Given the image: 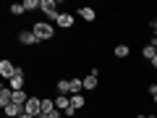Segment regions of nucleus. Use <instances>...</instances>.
I'll use <instances>...</instances> for the list:
<instances>
[{
  "label": "nucleus",
  "mask_w": 157,
  "mask_h": 118,
  "mask_svg": "<svg viewBox=\"0 0 157 118\" xmlns=\"http://www.w3.org/2000/svg\"><path fill=\"white\" fill-rule=\"evenodd\" d=\"M55 24H50V21H34L32 24V32L37 34V39L39 42H47V39H52L55 37Z\"/></svg>",
  "instance_id": "obj_1"
},
{
  "label": "nucleus",
  "mask_w": 157,
  "mask_h": 118,
  "mask_svg": "<svg viewBox=\"0 0 157 118\" xmlns=\"http://www.w3.org/2000/svg\"><path fill=\"white\" fill-rule=\"evenodd\" d=\"M39 11L45 13V21H50V24H55L58 16H60V11H58V0H42V3H39Z\"/></svg>",
  "instance_id": "obj_2"
},
{
  "label": "nucleus",
  "mask_w": 157,
  "mask_h": 118,
  "mask_svg": "<svg viewBox=\"0 0 157 118\" xmlns=\"http://www.w3.org/2000/svg\"><path fill=\"white\" fill-rule=\"evenodd\" d=\"M8 87H11L13 92L26 89V68H21V66H18V68H16V73H13V76L8 79Z\"/></svg>",
  "instance_id": "obj_3"
},
{
  "label": "nucleus",
  "mask_w": 157,
  "mask_h": 118,
  "mask_svg": "<svg viewBox=\"0 0 157 118\" xmlns=\"http://www.w3.org/2000/svg\"><path fill=\"white\" fill-rule=\"evenodd\" d=\"M16 39H18V45H24V47H34V45H39V39H37V34L32 32V26H29V29H21Z\"/></svg>",
  "instance_id": "obj_4"
},
{
  "label": "nucleus",
  "mask_w": 157,
  "mask_h": 118,
  "mask_svg": "<svg viewBox=\"0 0 157 118\" xmlns=\"http://www.w3.org/2000/svg\"><path fill=\"white\" fill-rule=\"evenodd\" d=\"M73 21H76V18H73V13H68V11H60V16H58V21H55V26L58 29H73Z\"/></svg>",
  "instance_id": "obj_5"
},
{
  "label": "nucleus",
  "mask_w": 157,
  "mask_h": 118,
  "mask_svg": "<svg viewBox=\"0 0 157 118\" xmlns=\"http://www.w3.org/2000/svg\"><path fill=\"white\" fill-rule=\"evenodd\" d=\"M16 68H18V66H13V61L3 58V61H0V76H3V79L8 81V79H11L13 73H16Z\"/></svg>",
  "instance_id": "obj_6"
},
{
  "label": "nucleus",
  "mask_w": 157,
  "mask_h": 118,
  "mask_svg": "<svg viewBox=\"0 0 157 118\" xmlns=\"http://www.w3.org/2000/svg\"><path fill=\"white\" fill-rule=\"evenodd\" d=\"M113 55H115V58H118V61H126V58H128V55H131V47H128V45H126V42H118V45H115V47H113Z\"/></svg>",
  "instance_id": "obj_7"
},
{
  "label": "nucleus",
  "mask_w": 157,
  "mask_h": 118,
  "mask_svg": "<svg viewBox=\"0 0 157 118\" xmlns=\"http://www.w3.org/2000/svg\"><path fill=\"white\" fill-rule=\"evenodd\" d=\"M3 113H6V118H21L26 110H24V105H16V102H11V105H8Z\"/></svg>",
  "instance_id": "obj_8"
},
{
  "label": "nucleus",
  "mask_w": 157,
  "mask_h": 118,
  "mask_svg": "<svg viewBox=\"0 0 157 118\" xmlns=\"http://www.w3.org/2000/svg\"><path fill=\"white\" fill-rule=\"evenodd\" d=\"M78 16H81V18H84V21L86 24H92V21H94V18H97V11H94V8H89V6H81V8H78Z\"/></svg>",
  "instance_id": "obj_9"
},
{
  "label": "nucleus",
  "mask_w": 157,
  "mask_h": 118,
  "mask_svg": "<svg viewBox=\"0 0 157 118\" xmlns=\"http://www.w3.org/2000/svg\"><path fill=\"white\" fill-rule=\"evenodd\" d=\"M55 108L66 113L68 108H71V95H55Z\"/></svg>",
  "instance_id": "obj_10"
},
{
  "label": "nucleus",
  "mask_w": 157,
  "mask_h": 118,
  "mask_svg": "<svg viewBox=\"0 0 157 118\" xmlns=\"http://www.w3.org/2000/svg\"><path fill=\"white\" fill-rule=\"evenodd\" d=\"M55 89H58V95H71V79H58Z\"/></svg>",
  "instance_id": "obj_11"
},
{
  "label": "nucleus",
  "mask_w": 157,
  "mask_h": 118,
  "mask_svg": "<svg viewBox=\"0 0 157 118\" xmlns=\"http://www.w3.org/2000/svg\"><path fill=\"white\" fill-rule=\"evenodd\" d=\"M52 110H58L55 97H42V113H39V116H47V113H52Z\"/></svg>",
  "instance_id": "obj_12"
},
{
  "label": "nucleus",
  "mask_w": 157,
  "mask_h": 118,
  "mask_svg": "<svg viewBox=\"0 0 157 118\" xmlns=\"http://www.w3.org/2000/svg\"><path fill=\"white\" fill-rule=\"evenodd\" d=\"M71 105L76 108V110H81V108L86 105V97L81 95V92H78V95H71Z\"/></svg>",
  "instance_id": "obj_13"
},
{
  "label": "nucleus",
  "mask_w": 157,
  "mask_h": 118,
  "mask_svg": "<svg viewBox=\"0 0 157 118\" xmlns=\"http://www.w3.org/2000/svg\"><path fill=\"white\" fill-rule=\"evenodd\" d=\"M155 55H157V50L152 47V42L141 47V58H144V61H149V63H152V58H155Z\"/></svg>",
  "instance_id": "obj_14"
},
{
  "label": "nucleus",
  "mask_w": 157,
  "mask_h": 118,
  "mask_svg": "<svg viewBox=\"0 0 157 118\" xmlns=\"http://www.w3.org/2000/svg\"><path fill=\"white\" fill-rule=\"evenodd\" d=\"M8 11H11V16H24L26 8H24V3H13V6H8Z\"/></svg>",
  "instance_id": "obj_15"
},
{
  "label": "nucleus",
  "mask_w": 157,
  "mask_h": 118,
  "mask_svg": "<svg viewBox=\"0 0 157 118\" xmlns=\"http://www.w3.org/2000/svg\"><path fill=\"white\" fill-rule=\"evenodd\" d=\"M39 3H42V0H24V8H26V13L39 11Z\"/></svg>",
  "instance_id": "obj_16"
},
{
  "label": "nucleus",
  "mask_w": 157,
  "mask_h": 118,
  "mask_svg": "<svg viewBox=\"0 0 157 118\" xmlns=\"http://www.w3.org/2000/svg\"><path fill=\"white\" fill-rule=\"evenodd\" d=\"M152 47L157 50V34H152Z\"/></svg>",
  "instance_id": "obj_17"
},
{
  "label": "nucleus",
  "mask_w": 157,
  "mask_h": 118,
  "mask_svg": "<svg viewBox=\"0 0 157 118\" xmlns=\"http://www.w3.org/2000/svg\"><path fill=\"white\" fill-rule=\"evenodd\" d=\"M152 68H155V71H157V55L152 58Z\"/></svg>",
  "instance_id": "obj_18"
},
{
  "label": "nucleus",
  "mask_w": 157,
  "mask_h": 118,
  "mask_svg": "<svg viewBox=\"0 0 157 118\" xmlns=\"http://www.w3.org/2000/svg\"><path fill=\"white\" fill-rule=\"evenodd\" d=\"M134 118H149V116H147V113H139V116H134Z\"/></svg>",
  "instance_id": "obj_19"
},
{
  "label": "nucleus",
  "mask_w": 157,
  "mask_h": 118,
  "mask_svg": "<svg viewBox=\"0 0 157 118\" xmlns=\"http://www.w3.org/2000/svg\"><path fill=\"white\" fill-rule=\"evenodd\" d=\"M21 118H37V116H29V113H24V116Z\"/></svg>",
  "instance_id": "obj_20"
},
{
  "label": "nucleus",
  "mask_w": 157,
  "mask_h": 118,
  "mask_svg": "<svg viewBox=\"0 0 157 118\" xmlns=\"http://www.w3.org/2000/svg\"><path fill=\"white\" fill-rule=\"evenodd\" d=\"M152 102H155V105H157V95H155V97H152Z\"/></svg>",
  "instance_id": "obj_21"
}]
</instances>
